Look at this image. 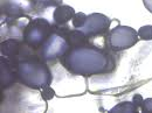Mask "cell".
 <instances>
[{
	"mask_svg": "<svg viewBox=\"0 0 152 113\" xmlns=\"http://www.w3.org/2000/svg\"><path fill=\"white\" fill-rule=\"evenodd\" d=\"M60 61L69 72L80 76L105 74L114 65L105 50L90 44L69 48Z\"/></svg>",
	"mask_w": 152,
	"mask_h": 113,
	"instance_id": "1",
	"label": "cell"
},
{
	"mask_svg": "<svg viewBox=\"0 0 152 113\" xmlns=\"http://www.w3.org/2000/svg\"><path fill=\"white\" fill-rule=\"evenodd\" d=\"M17 75L23 85L34 90H41L45 86L50 85L53 80L48 65L39 56L18 61Z\"/></svg>",
	"mask_w": 152,
	"mask_h": 113,
	"instance_id": "2",
	"label": "cell"
},
{
	"mask_svg": "<svg viewBox=\"0 0 152 113\" xmlns=\"http://www.w3.org/2000/svg\"><path fill=\"white\" fill-rule=\"evenodd\" d=\"M53 33V26L43 18L32 19L25 27L22 38L23 44L31 50H40Z\"/></svg>",
	"mask_w": 152,
	"mask_h": 113,
	"instance_id": "3",
	"label": "cell"
},
{
	"mask_svg": "<svg viewBox=\"0 0 152 113\" xmlns=\"http://www.w3.org/2000/svg\"><path fill=\"white\" fill-rule=\"evenodd\" d=\"M139 41L138 32L132 27L118 25L107 34V47L111 51H123L133 47Z\"/></svg>",
	"mask_w": 152,
	"mask_h": 113,
	"instance_id": "4",
	"label": "cell"
},
{
	"mask_svg": "<svg viewBox=\"0 0 152 113\" xmlns=\"http://www.w3.org/2000/svg\"><path fill=\"white\" fill-rule=\"evenodd\" d=\"M69 48L70 47L67 40L53 27V33L39 50V57L46 63L53 62L57 58H61L68 51Z\"/></svg>",
	"mask_w": 152,
	"mask_h": 113,
	"instance_id": "5",
	"label": "cell"
},
{
	"mask_svg": "<svg viewBox=\"0 0 152 113\" xmlns=\"http://www.w3.org/2000/svg\"><path fill=\"white\" fill-rule=\"evenodd\" d=\"M111 20L102 13H91L87 17V21L82 27V32L89 38L103 36L108 34Z\"/></svg>",
	"mask_w": 152,
	"mask_h": 113,
	"instance_id": "6",
	"label": "cell"
},
{
	"mask_svg": "<svg viewBox=\"0 0 152 113\" xmlns=\"http://www.w3.org/2000/svg\"><path fill=\"white\" fill-rule=\"evenodd\" d=\"M34 6L28 0H4L1 4V12L12 20L23 17L25 13L33 9Z\"/></svg>",
	"mask_w": 152,
	"mask_h": 113,
	"instance_id": "7",
	"label": "cell"
},
{
	"mask_svg": "<svg viewBox=\"0 0 152 113\" xmlns=\"http://www.w3.org/2000/svg\"><path fill=\"white\" fill-rule=\"evenodd\" d=\"M1 67H0V80L4 88L13 85L17 79V61H12L6 57H1Z\"/></svg>",
	"mask_w": 152,
	"mask_h": 113,
	"instance_id": "8",
	"label": "cell"
},
{
	"mask_svg": "<svg viewBox=\"0 0 152 113\" xmlns=\"http://www.w3.org/2000/svg\"><path fill=\"white\" fill-rule=\"evenodd\" d=\"M23 46H25L23 42L19 41L18 38H8V40H5L0 44L1 55L4 57H6V58L12 59V61H17L15 58L18 56H20Z\"/></svg>",
	"mask_w": 152,
	"mask_h": 113,
	"instance_id": "9",
	"label": "cell"
},
{
	"mask_svg": "<svg viewBox=\"0 0 152 113\" xmlns=\"http://www.w3.org/2000/svg\"><path fill=\"white\" fill-rule=\"evenodd\" d=\"M75 9L68 5H58L53 12L54 25L56 26H66L75 15Z\"/></svg>",
	"mask_w": 152,
	"mask_h": 113,
	"instance_id": "10",
	"label": "cell"
},
{
	"mask_svg": "<svg viewBox=\"0 0 152 113\" xmlns=\"http://www.w3.org/2000/svg\"><path fill=\"white\" fill-rule=\"evenodd\" d=\"M109 112L110 113H122V112L137 113L138 112V107L133 104V101H123V103H119L118 105L114 106Z\"/></svg>",
	"mask_w": 152,
	"mask_h": 113,
	"instance_id": "11",
	"label": "cell"
},
{
	"mask_svg": "<svg viewBox=\"0 0 152 113\" xmlns=\"http://www.w3.org/2000/svg\"><path fill=\"white\" fill-rule=\"evenodd\" d=\"M35 9H40L43 11L47 7H52V6H58L61 5L62 0H28Z\"/></svg>",
	"mask_w": 152,
	"mask_h": 113,
	"instance_id": "12",
	"label": "cell"
},
{
	"mask_svg": "<svg viewBox=\"0 0 152 113\" xmlns=\"http://www.w3.org/2000/svg\"><path fill=\"white\" fill-rule=\"evenodd\" d=\"M138 36L140 40L144 41H151L152 40V25H146L139 28L138 30Z\"/></svg>",
	"mask_w": 152,
	"mask_h": 113,
	"instance_id": "13",
	"label": "cell"
},
{
	"mask_svg": "<svg viewBox=\"0 0 152 113\" xmlns=\"http://www.w3.org/2000/svg\"><path fill=\"white\" fill-rule=\"evenodd\" d=\"M87 17H88V15H86V14L82 13V12H77V13H75L74 18H73V20H72L74 28H76V29H77V28H82V27L84 26L86 21H87Z\"/></svg>",
	"mask_w": 152,
	"mask_h": 113,
	"instance_id": "14",
	"label": "cell"
},
{
	"mask_svg": "<svg viewBox=\"0 0 152 113\" xmlns=\"http://www.w3.org/2000/svg\"><path fill=\"white\" fill-rule=\"evenodd\" d=\"M40 94H41V98L45 101H48V100H50V99H53L55 97V91H54V89L50 85H47L43 89H41Z\"/></svg>",
	"mask_w": 152,
	"mask_h": 113,
	"instance_id": "15",
	"label": "cell"
},
{
	"mask_svg": "<svg viewBox=\"0 0 152 113\" xmlns=\"http://www.w3.org/2000/svg\"><path fill=\"white\" fill-rule=\"evenodd\" d=\"M142 111L144 113H152V98H146L143 101L142 105Z\"/></svg>",
	"mask_w": 152,
	"mask_h": 113,
	"instance_id": "16",
	"label": "cell"
},
{
	"mask_svg": "<svg viewBox=\"0 0 152 113\" xmlns=\"http://www.w3.org/2000/svg\"><path fill=\"white\" fill-rule=\"evenodd\" d=\"M132 101H133V104H134V105H136L137 107H142V105H143V101H144V99H143L142 94L136 93L134 96H133Z\"/></svg>",
	"mask_w": 152,
	"mask_h": 113,
	"instance_id": "17",
	"label": "cell"
},
{
	"mask_svg": "<svg viewBox=\"0 0 152 113\" xmlns=\"http://www.w3.org/2000/svg\"><path fill=\"white\" fill-rule=\"evenodd\" d=\"M143 4H144V6H145V8L152 13V0H143Z\"/></svg>",
	"mask_w": 152,
	"mask_h": 113,
	"instance_id": "18",
	"label": "cell"
}]
</instances>
